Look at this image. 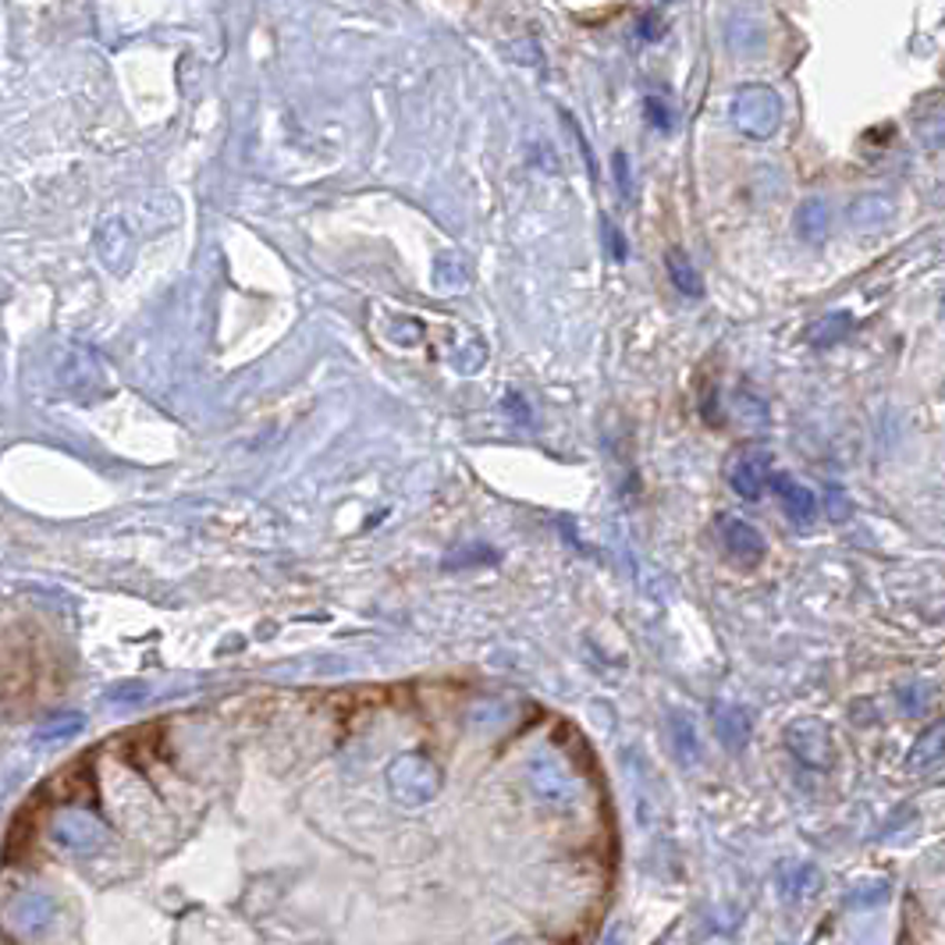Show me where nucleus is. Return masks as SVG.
<instances>
[{
  "instance_id": "obj_22",
  "label": "nucleus",
  "mask_w": 945,
  "mask_h": 945,
  "mask_svg": "<svg viewBox=\"0 0 945 945\" xmlns=\"http://www.w3.org/2000/svg\"><path fill=\"white\" fill-rule=\"evenodd\" d=\"M616 179H619V189L629 196V164H626V153H616Z\"/></svg>"
},
{
  "instance_id": "obj_19",
  "label": "nucleus",
  "mask_w": 945,
  "mask_h": 945,
  "mask_svg": "<svg viewBox=\"0 0 945 945\" xmlns=\"http://www.w3.org/2000/svg\"><path fill=\"white\" fill-rule=\"evenodd\" d=\"M672 732H675V746H679L682 761L697 758V732H693L687 722H682V719H675V722H672Z\"/></svg>"
},
{
  "instance_id": "obj_11",
  "label": "nucleus",
  "mask_w": 945,
  "mask_h": 945,
  "mask_svg": "<svg viewBox=\"0 0 945 945\" xmlns=\"http://www.w3.org/2000/svg\"><path fill=\"white\" fill-rule=\"evenodd\" d=\"M779 888L785 892L790 900H803V896H814L821 888V874L811 864H785L779 871Z\"/></svg>"
},
{
  "instance_id": "obj_21",
  "label": "nucleus",
  "mask_w": 945,
  "mask_h": 945,
  "mask_svg": "<svg viewBox=\"0 0 945 945\" xmlns=\"http://www.w3.org/2000/svg\"><path fill=\"white\" fill-rule=\"evenodd\" d=\"M604 238L611 242V253H616V260H622V256H626V242H622V235H619L616 224L604 221Z\"/></svg>"
},
{
  "instance_id": "obj_10",
  "label": "nucleus",
  "mask_w": 945,
  "mask_h": 945,
  "mask_svg": "<svg viewBox=\"0 0 945 945\" xmlns=\"http://www.w3.org/2000/svg\"><path fill=\"white\" fill-rule=\"evenodd\" d=\"M829 221H832V210L825 200H807L800 203L796 210V232L803 242H821L829 235Z\"/></svg>"
},
{
  "instance_id": "obj_3",
  "label": "nucleus",
  "mask_w": 945,
  "mask_h": 945,
  "mask_svg": "<svg viewBox=\"0 0 945 945\" xmlns=\"http://www.w3.org/2000/svg\"><path fill=\"white\" fill-rule=\"evenodd\" d=\"M785 746L793 750V758L803 761L807 768H817V772H829L835 761V740L825 722L817 719H800L785 729Z\"/></svg>"
},
{
  "instance_id": "obj_8",
  "label": "nucleus",
  "mask_w": 945,
  "mask_h": 945,
  "mask_svg": "<svg viewBox=\"0 0 945 945\" xmlns=\"http://www.w3.org/2000/svg\"><path fill=\"white\" fill-rule=\"evenodd\" d=\"M530 775H534L537 793L545 800H551V803H569L576 796V782L569 779V772L555 758H537L534 768H530Z\"/></svg>"
},
{
  "instance_id": "obj_15",
  "label": "nucleus",
  "mask_w": 945,
  "mask_h": 945,
  "mask_svg": "<svg viewBox=\"0 0 945 945\" xmlns=\"http://www.w3.org/2000/svg\"><path fill=\"white\" fill-rule=\"evenodd\" d=\"M850 331H853V317H850V313H835V317L817 321V324L807 331V342L817 345V348H829V345H835V342H843Z\"/></svg>"
},
{
  "instance_id": "obj_17",
  "label": "nucleus",
  "mask_w": 945,
  "mask_h": 945,
  "mask_svg": "<svg viewBox=\"0 0 945 945\" xmlns=\"http://www.w3.org/2000/svg\"><path fill=\"white\" fill-rule=\"evenodd\" d=\"M850 217H853V224L856 227H874V224H885L888 217H892V203L888 200H882V196H864V200H856L853 203V210H850Z\"/></svg>"
},
{
  "instance_id": "obj_20",
  "label": "nucleus",
  "mask_w": 945,
  "mask_h": 945,
  "mask_svg": "<svg viewBox=\"0 0 945 945\" xmlns=\"http://www.w3.org/2000/svg\"><path fill=\"white\" fill-rule=\"evenodd\" d=\"M664 37V29H661V22L654 19V14H643L640 19V40H647V43H654V40H661Z\"/></svg>"
},
{
  "instance_id": "obj_7",
  "label": "nucleus",
  "mask_w": 945,
  "mask_h": 945,
  "mask_svg": "<svg viewBox=\"0 0 945 945\" xmlns=\"http://www.w3.org/2000/svg\"><path fill=\"white\" fill-rule=\"evenodd\" d=\"M775 487V495L782 501V512L790 516V522H796V527H811V522L817 519V495L811 491V487H803L800 480H793L790 472H772V480H768Z\"/></svg>"
},
{
  "instance_id": "obj_14",
  "label": "nucleus",
  "mask_w": 945,
  "mask_h": 945,
  "mask_svg": "<svg viewBox=\"0 0 945 945\" xmlns=\"http://www.w3.org/2000/svg\"><path fill=\"white\" fill-rule=\"evenodd\" d=\"M942 736H945V725L935 722L917 740V750H914V758H910V768H921V772H932V768H938L942 764Z\"/></svg>"
},
{
  "instance_id": "obj_16",
  "label": "nucleus",
  "mask_w": 945,
  "mask_h": 945,
  "mask_svg": "<svg viewBox=\"0 0 945 945\" xmlns=\"http://www.w3.org/2000/svg\"><path fill=\"white\" fill-rule=\"evenodd\" d=\"M719 736H722L725 746L740 750V746L746 743V736H750L746 711H740V708H722V711H719Z\"/></svg>"
},
{
  "instance_id": "obj_4",
  "label": "nucleus",
  "mask_w": 945,
  "mask_h": 945,
  "mask_svg": "<svg viewBox=\"0 0 945 945\" xmlns=\"http://www.w3.org/2000/svg\"><path fill=\"white\" fill-rule=\"evenodd\" d=\"M54 843L68 853H75V856H90L103 843V829L93 814L72 807V811H61L54 817Z\"/></svg>"
},
{
  "instance_id": "obj_13",
  "label": "nucleus",
  "mask_w": 945,
  "mask_h": 945,
  "mask_svg": "<svg viewBox=\"0 0 945 945\" xmlns=\"http://www.w3.org/2000/svg\"><path fill=\"white\" fill-rule=\"evenodd\" d=\"M82 725H85V719L79 711H64V714H54V719L40 722V729L32 732V736H37V743H64V740L79 736Z\"/></svg>"
},
{
  "instance_id": "obj_5",
  "label": "nucleus",
  "mask_w": 945,
  "mask_h": 945,
  "mask_svg": "<svg viewBox=\"0 0 945 945\" xmlns=\"http://www.w3.org/2000/svg\"><path fill=\"white\" fill-rule=\"evenodd\" d=\"M719 534H722V545H725L729 558H732V562H736V566H743V569H758V566L764 562L768 545H764L761 530H758V527H750L746 519H740V516H725V519H719Z\"/></svg>"
},
{
  "instance_id": "obj_1",
  "label": "nucleus",
  "mask_w": 945,
  "mask_h": 945,
  "mask_svg": "<svg viewBox=\"0 0 945 945\" xmlns=\"http://www.w3.org/2000/svg\"><path fill=\"white\" fill-rule=\"evenodd\" d=\"M732 125H736L746 139H772L782 125V96L764 82H750L732 100Z\"/></svg>"
},
{
  "instance_id": "obj_6",
  "label": "nucleus",
  "mask_w": 945,
  "mask_h": 945,
  "mask_svg": "<svg viewBox=\"0 0 945 945\" xmlns=\"http://www.w3.org/2000/svg\"><path fill=\"white\" fill-rule=\"evenodd\" d=\"M768 480H772V455H768L764 448H743L729 466L732 491L746 501H758L764 495Z\"/></svg>"
},
{
  "instance_id": "obj_12",
  "label": "nucleus",
  "mask_w": 945,
  "mask_h": 945,
  "mask_svg": "<svg viewBox=\"0 0 945 945\" xmlns=\"http://www.w3.org/2000/svg\"><path fill=\"white\" fill-rule=\"evenodd\" d=\"M664 264H669V277L682 295H690V299H700V295H704V282H700V274L687 260V253L672 250L669 256H664Z\"/></svg>"
},
{
  "instance_id": "obj_9",
  "label": "nucleus",
  "mask_w": 945,
  "mask_h": 945,
  "mask_svg": "<svg viewBox=\"0 0 945 945\" xmlns=\"http://www.w3.org/2000/svg\"><path fill=\"white\" fill-rule=\"evenodd\" d=\"M54 910H58V903L50 900L47 892H29V896H22L11 906V921H14V927H22V932H40V927H47L50 921H54Z\"/></svg>"
},
{
  "instance_id": "obj_2",
  "label": "nucleus",
  "mask_w": 945,
  "mask_h": 945,
  "mask_svg": "<svg viewBox=\"0 0 945 945\" xmlns=\"http://www.w3.org/2000/svg\"><path fill=\"white\" fill-rule=\"evenodd\" d=\"M388 785L392 796L402 803V807H427V803L441 790V772L427 754H402L392 768H388Z\"/></svg>"
},
{
  "instance_id": "obj_18",
  "label": "nucleus",
  "mask_w": 945,
  "mask_h": 945,
  "mask_svg": "<svg viewBox=\"0 0 945 945\" xmlns=\"http://www.w3.org/2000/svg\"><path fill=\"white\" fill-rule=\"evenodd\" d=\"M643 111H647V121H651L658 132H672V129H675L672 108H669V103H664L661 96H647V100H643Z\"/></svg>"
}]
</instances>
